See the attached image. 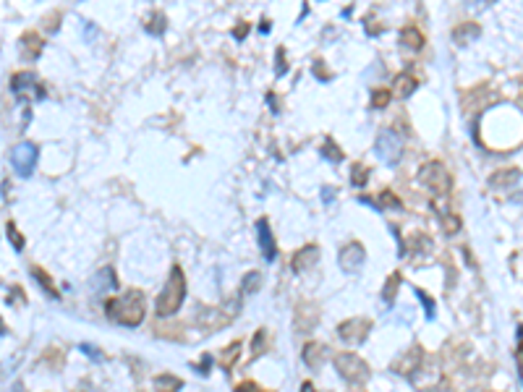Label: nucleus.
<instances>
[{
  "instance_id": "obj_1",
  "label": "nucleus",
  "mask_w": 523,
  "mask_h": 392,
  "mask_svg": "<svg viewBox=\"0 0 523 392\" xmlns=\"http://www.w3.org/2000/svg\"><path fill=\"white\" fill-rule=\"evenodd\" d=\"M147 314V301L141 291H126L108 301V317L120 327H139Z\"/></svg>"
},
{
  "instance_id": "obj_2",
  "label": "nucleus",
  "mask_w": 523,
  "mask_h": 392,
  "mask_svg": "<svg viewBox=\"0 0 523 392\" xmlns=\"http://www.w3.org/2000/svg\"><path fill=\"white\" fill-rule=\"evenodd\" d=\"M184 301H186V274L181 267L175 265L173 270H170V274H168V280H165V285H163L160 296H157V303H155L157 317H173V314H178V309L184 306Z\"/></svg>"
},
{
  "instance_id": "obj_3",
  "label": "nucleus",
  "mask_w": 523,
  "mask_h": 392,
  "mask_svg": "<svg viewBox=\"0 0 523 392\" xmlns=\"http://www.w3.org/2000/svg\"><path fill=\"white\" fill-rule=\"evenodd\" d=\"M403 152H405V141H403V137L395 131V128H382V131L377 134L374 155L379 157L385 165L395 167V165L403 160Z\"/></svg>"
},
{
  "instance_id": "obj_4",
  "label": "nucleus",
  "mask_w": 523,
  "mask_h": 392,
  "mask_svg": "<svg viewBox=\"0 0 523 392\" xmlns=\"http://www.w3.org/2000/svg\"><path fill=\"white\" fill-rule=\"evenodd\" d=\"M419 183L427 186L429 191H434L437 196H445L453 186V178H450L448 167L440 163V160H429L419 167Z\"/></svg>"
},
{
  "instance_id": "obj_5",
  "label": "nucleus",
  "mask_w": 523,
  "mask_h": 392,
  "mask_svg": "<svg viewBox=\"0 0 523 392\" xmlns=\"http://www.w3.org/2000/svg\"><path fill=\"white\" fill-rule=\"evenodd\" d=\"M411 387L419 392H429V390H437L442 384V366L437 358H422V364L413 369L411 374Z\"/></svg>"
},
{
  "instance_id": "obj_6",
  "label": "nucleus",
  "mask_w": 523,
  "mask_h": 392,
  "mask_svg": "<svg viewBox=\"0 0 523 392\" xmlns=\"http://www.w3.org/2000/svg\"><path fill=\"white\" fill-rule=\"evenodd\" d=\"M335 369L351 384H364L372 377L369 364L361 356H356V353H340V356H335Z\"/></svg>"
},
{
  "instance_id": "obj_7",
  "label": "nucleus",
  "mask_w": 523,
  "mask_h": 392,
  "mask_svg": "<svg viewBox=\"0 0 523 392\" xmlns=\"http://www.w3.org/2000/svg\"><path fill=\"white\" fill-rule=\"evenodd\" d=\"M369 332H372V322L364 320V317H351V320L338 324V338L346 346H361Z\"/></svg>"
},
{
  "instance_id": "obj_8",
  "label": "nucleus",
  "mask_w": 523,
  "mask_h": 392,
  "mask_svg": "<svg viewBox=\"0 0 523 392\" xmlns=\"http://www.w3.org/2000/svg\"><path fill=\"white\" fill-rule=\"evenodd\" d=\"M11 165H13V170H16L21 178H29L32 170H34V165H37V146L32 144V141L16 144L11 149Z\"/></svg>"
},
{
  "instance_id": "obj_9",
  "label": "nucleus",
  "mask_w": 523,
  "mask_h": 392,
  "mask_svg": "<svg viewBox=\"0 0 523 392\" xmlns=\"http://www.w3.org/2000/svg\"><path fill=\"white\" fill-rule=\"evenodd\" d=\"M364 262H367V248L361 246L358 241H351V244H346V246L340 248L338 265L346 274H356L364 267Z\"/></svg>"
},
{
  "instance_id": "obj_10",
  "label": "nucleus",
  "mask_w": 523,
  "mask_h": 392,
  "mask_svg": "<svg viewBox=\"0 0 523 392\" xmlns=\"http://www.w3.org/2000/svg\"><path fill=\"white\" fill-rule=\"evenodd\" d=\"M11 91H13L16 97H21V100H24V97H32V94H34L37 100L39 97H45V91L37 87V76L32 71L13 73V79H11Z\"/></svg>"
},
{
  "instance_id": "obj_11",
  "label": "nucleus",
  "mask_w": 523,
  "mask_h": 392,
  "mask_svg": "<svg viewBox=\"0 0 523 392\" xmlns=\"http://www.w3.org/2000/svg\"><path fill=\"white\" fill-rule=\"evenodd\" d=\"M317 262H320V246L309 244V246H303V248H298V251H296L291 267H294L296 274H303L306 270H312Z\"/></svg>"
},
{
  "instance_id": "obj_12",
  "label": "nucleus",
  "mask_w": 523,
  "mask_h": 392,
  "mask_svg": "<svg viewBox=\"0 0 523 392\" xmlns=\"http://www.w3.org/2000/svg\"><path fill=\"white\" fill-rule=\"evenodd\" d=\"M257 238H259V248H262L265 259L267 262H272V259L277 256V244H275L272 230H270V222H267L265 217L257 220Z\"/></svg>"
},
{
  "instance_id": "obj_13",
  "label": "nucleus",
  "mask_w": 523,
  "mask_h": 392,
  "mask_svg": "<svg viewBox=\"0 0 523 392\" xmlns=\"http://www.w3.org/2000/svg\"><path fill=\"white\" fill-rule=\"evenodd\" d=\"M518 183H521V170L518 167H505V170H497L489 178V189H495V191H510Z\"/></svg>"
},
{
  "instance_id": "obj_14",
  "label": "nucleus",
  "mask_w": 523,
  "mask_h": 392,
  "mask_svg": "<svg viewBox=\"0 0 523 392\" xmlns=\"http://www.w3.org/2000/svg\"><path fill=\"white\" fill-rule=\"evenodd\" d=\"M19 53L24 61H37L39 55H42V37L34 34V32H27V34H21L19 39Z\"/></svg>"
},
{
  "instance_id": "obj_15",
  "label": "nucleus",
  "mask_w": 523,
  "mask_h": 392,
  "mask_svg": "<svg viewBox=\"0 0 523 392\" xmlns=\"http://www.w3.org/2000/svg\"><path fill=\"white\" fill-rule=\"evenodd\" d=\"M422 358H424V350L419 346H413L408 353H403V356L398 358L393 364V372H398V374H403V377H408L416 369V366L422 364Z\"/></svg>"
},
{
  "instance_id": "obj_16",
  "label": "nucleus",
  "mask_w": 523,
  "mask_h": 392,
  "mask_svg": "<svg viewBox=\"0 0 523 392\" xmlns=\"http://www.w3.org/2000/svg\"><path fill=\"white\" fill-rule=\"evenodd\" d=\"M416 87H419V82H416V76H411L408 71L398 73L393 79V91H390V97H401V100H405V97H411L413 91H416Z\"/></svg>"
},
{
  "instance_id": "obj_17",
  "label": "nucleus",
  "mask_w": 523,
  "mask_h": 392,
  "mask_svg": "<svg viewBox=\"0 0 523 392\" xmlns=\"http://www.w3.org/2000/svg\"><path fill=\"white\" fill-rule=\"evenodd\" d=\"M324 356H327V346H322V343H306L301 350L303 364L309 366V369H320Z\"/></svg>"
},
{
  "instance_id": "obj_18",
  "label": "nucleus",
  "mask_w": 523,
  "mask_h": 392,
  "mask_svg": "<svg viewBox=\"0 0 523 392\" xmlns=\"http://www.w3.org/2000/svg\"><path fill=\"white\" fill-rule=\"evenodd\" d=\"M479 37H481V29H479V24H474V21L458 24V27L453 29V39H455V45H471V42L479 39Z\"/></svg>"
},
{
  "instance_id": "obj_19",
  "label": "nucleus",
  "mask_w": 523,
  "mask_h": 392,
  "mask_svg": "<svg viewBox=\"0 0 523 392\" xmlns=\"http://www.w3.org/2000/svg\"><path fill=\"white\" fill-rule=\"evenodd\" d=\"M92 288H94V291H108V288H118V280H115V270H113V267H102L100 272L94 274Z\"/></svg>"
},
{
  "instance_id": "obj_20",
  "label": "nucleus",
  "mask_w": 523,
  "mask_h": 392,
  "mask_svg": "<svg viewBox=\"0 0 523 392\" xmlns=\"http://www.w3.org/2000/svg\"><path fill=\"white\" fill-rule=\"evenodd\" d=\"M401 45L416 53V50H422L424 47V34L416 27H405L403 32H401Z\"/></svg>"
},
{
  "instance_id": "obj_21",
  "label": "nucleus",
  "mask_w": 523,
  "mask_h": 392,
  "mask_svg": "<svg viewBox=\"0 0 523 392\" xmlns=\"http://www.w3.org/2000/svg\"><path fill=\"white\" fill-rule=\"evenodd\" d=\"M144 29H147L149 34H163L168 29V18H165V13L163 11H152L147 18H144Z\"/></svg>"
},
{
  "instance_id": "obj_22",
  "label": "nucleus",
  "mask_w": 523,
  "mask_h": 392,
  "mask_svg": "<svg viewBox=\"0 0 523 392\" xmlns=\"http://www.w3.org/2000/svg\"><path fill=\"white\" fill-rule=\"evenodd\" d=\"M184 387V382L173 374H160L155 377V392H178Z\"/></svg>"
},
{
  "instance_id": "obj_23",
  "label": "nucleus",
  "mask_w": 523,
  "mask_h": 392,
  "mask_svg": "<svg viewBox=\"0 0 523 392\" xmlns=\"http://www.w3.org/2000/svg\"><path fill=\"white\" fill-rule=\"evenodd\" d=\"M239 358H241V343H230V346L220 353V366L225 369V372H230Z\"/></svg>"
},
{
  "instance_id": "obj_24",
  "label": "nucleus",
  "mask_w": 523,
  "mask_h": 392,
  "mask_svg": "<svg viewBox=\"0 0 523 392\" xmlns=\"http://www.w3.org/2000/svg\"><path fill=\"white\" fill-rule=\"evenodd\" d=\"M262 288V274L259 272H248L244 280H241V296H254V293Z\"/></svg>"
},
{
  "instance_id": "obj_25",
  "label": "nucleus",
  "mask_w": 523,
  "mask_h": 392,
  "mask_svg": "<svg viewBox=\"0 0 523 392\" xmlns=\"http://www.w3.org/2000/svg\"><path fill=\"white\" fill-rule=\"evenodd\" d=\"M398 288H401V274L393 272L390 274V280L385 283V291H382V301H385L387 306H393L395 303V293H398Z\"/></svg>"
},
{
  "instance_id": "obj_26",
  "label": "nucleus",
  "mask_w": 523,
  "mask_h": 392,
  "mask_svg": "<svg viewBox=\"0 0 523 392\" xmlns=\"http://www.w3.org/2000/svg\"><path fill=\"white\" fill-rule=\"evenodd\" d=\"M437 210H440V207H437ZM437 215H440V220H442V225H445V233H448V236L458 233V230H460V220L455 217V215H448V210H440Z\"/></svg>"
},
{
  "instance_id": "obj_27",
  "label": "nucleus",
  "mask_w": 523,
  "mask_h": 392,
  "mask_svg": "<svg viewBox=\"0 0 523 392\" xmlns=\"http://www.w3.org/2000/svg\"><path fill=\"white\" fill-rule=\"evenodd\" d=\"M367 181H369V167H364V165H353L351 167V183L353 186H367Z\"/></svg>"
},
{
  "instance_id": "obj_28",
  "label": "nucleus",
  "mask_w": 523,
  "mask_h": 392,
  "mask_svg": "<svg viewBox=\"0 0 523 392\" xmlns=\"http://www.w3.org/2000/svg\"><path fill=\"white\" fill-rule=\"evenodd\" d=\"M322 155L327 157L330 163H340V160H343V152H340L338 144H335L332 139H324V144H322Z\"/></svg>"
},
{
  "instance_id": "obj_29",
  "label": "nucleus",
  "mask_w": 523,
  "mask_h": 392,
  "mask_svg": "<svg viewBox=\"0 0 523 392\" xmlns=\"http://www.w3.org/2000/svg\"><path fill=\"white\" fill-rule=\"evenodd\" d=\"M267 348V332L265 329H257L254 335V343H251V358H259V353Z\"/></svg>"
},
{
  "instance_id": "obj_30",
  "label": "nucleus",
  "mask_w": 523,
  "mask_h": 392,
  "mask_svg": "<svg viewBox=\"0 0 523 392\" xmlns=\"http://www.w3.org/2000/svg\"><path fill=\"white\" fill-rule=\"evenodd\" d=\"M379 201H382L385 207H390V210H395V212L403 210V201L398 199V196H395L393 191H382V194H379Z\"/></svg>"
},
{
  "instance_id": "obj_31",
  "label": "nucleus",
  "mask_w": 523,
  "mask_h": 392,
  "mask_svg": "<svg viewBox=\"0 0 523 392\" xmlns=\"http://www.w3.org/2000/svg\"><path fill=\"white\" fill-rule=\"evenodd\" d=\"M6 230H8V241L13 244V248H16V251H24V238H21L19 228H16L13 222H8V225H6Z\"/></svg>"
},
{
  "instance_id": "obj_32",
  "label": "nucleus",
  "mask_w": 523,
  "mask_h": 392,
  "mask_svg": "<svg viewBox=\"0 0 523 392\" xmlns=\"http://www.w3.org/2000/svg\"><path fill=\"white\" fill-rule=\"evenodd\" d=\"M390 102V91L387 89H374L372 91V108L374 110H382Z\"/></svg>"
},
{
  "instance_id": "obj_33",
  "label": "nucleus",
  "mask_w": 523,
  "mask_h": 392,
  "mask_svg": "<svg viewBox=\"0 0 523 392\" xmlns=\"http://www.w3.org/2000/svg\"><path fill=\"white\" fill-rule=\"evenodd\" d=\"M416 296H419V301H422L424 311H427V320H434V301L424 291H419V288H416Z\"/></svg>"
},
{
  "instance_id": "obj_34",
  "label": "nucleus",
  "mask_w": 523,
  "mask_h": 392,
  "mask_svg": "<svg viewBox=\"0 0 523 392\" xmlns=\"http://www.w3.org/2000/svg\"><path fill=\"white\" fill-rule=\"evenodd\" d=\"M32 272H34V277H37L39 283L45 285V291L50 293V296H56V291H53V285H50V280H47V277H45V272H42V270H39V267H34V270H32Z\"/></svg>"
},
{
  "instance_id": "obj_35",
  "label": "nucleus",
  "mask_w": 523,
  "mask_h": 392,
  "mask_svg": "<svg viewBox=\"0 0 523 392\" xmlns=\"http://www.w3.org/2000/svg\"><path fill=\"white\" fill-rule=\"evenodd\" d=\"M74 392H102V390L94 382H89V379H82V382L74 387Z\"/></svg>"
},
{
  "instance_id": "obj_36",
  "label": "nucleus",
  "mask_w": 523,
  "mask_h": 392,
  "mask_svg": "<svg viewBox=\"0 0 523 392\" xmlns=\"http://www.w3.org/2000/svg\"><path fill=\"white\" fill-rule=\"evenodd\" d=\"M82 350L87 353V356H92L94 361H105V356H102V350H97V348H92V346H87V343L82 346Z\"/></svg>"
},
{
  "instance_id": "obj_37",
  "label": "nucleus",
  "mask_w": 523,
  "mask_h": 392,
  "mask_svg": "<svg viewBox=\"0 0 523 392\" xmlns=\"http://www.w3.org/2000/svg\"><path fill=\"white\" fill-rule=\"evenodd\" d=\"M275 71H277V76H283V73L288 71V63H285V53H283V50H277V68H275Z\"/></svg>"
},
{
  "instance_id": "obj_38",
  "label": "nucleus",
  "mask_w": 523,
  "mask_h": 392,
  "mask_svg": "<svg viewBox=\"0 0 523 392\" xmlns=\"http://www.w3.org/2000/svg\"><path fill=\"white\" fill-rule=\"evenodd\" d=\"M246 34H248V27H246V24H241V27L233 29V37H236V39H244Z\"/></svg>"
},
{
  "instance_id": "obj_39",
  "label": "nucleus",
  "mask_w": 523,
  "mask_h": 392,
  "mask_svg": "<svg viewBox=\"0 0 523 392\" xmlns=\"http://www.w3.org/2000/svg\"><path fill=\"white\" fill-rule=\"evenodd\" d=\"M301 392H317V390H314V384H312V382H303V384H301Z\"/></svg>"
},
{
  "instance_id": "obj_40",
  "label": "nucleus",
  "mask_w": 523,
  "mask_h": 392,
  "mask_svg": "<svg viewBox=\"0 0 523 392\" xmlns=\"http://www.w3.org/2000/svg\"><path fill=\"white\" fill-rule=\"evenodd\" d=\"M429 392H453V390H445V387H437V390H429Z\"/></svg>"
},
{
  "instance_id": "obj_41",
  "label": "nucleus",
  "mask_w": 523,
  "mask_h": 392,
  "mask_svg": "<svg viewBox=\"0 0 523 392\" xmlns=\"http://www.w3.org/2000/svg\"><path fill=\"white\" fill-rule=\"evenodd\" d=\"M13 392H24V387H21V384H16V387H13Z\"/></svg>"
}]
</instances>
